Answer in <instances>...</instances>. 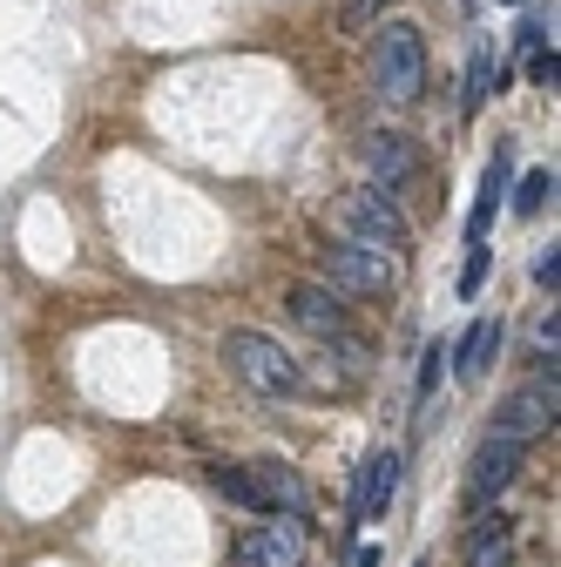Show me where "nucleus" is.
Returning a JSON list of instances; mask_svg holds the SVG:
<instances>
[{
	"instance_id": "1",
	"label": "nucleus",
	"mask_w": 561,
	"mask_h": 567,
	"mask_svg": "<svg viewBox=\"0 0 561 567\" xmlns=\"http://www.w3.org/2000/svg\"><path fill=\"white\" fill-rule=\"evenodd\" d=\"M224 365L257 392V399H298L305 392V365L292 359L271 331H224Z\"/></svg>"
},
{
	"instance_id": "2",
	"label": "nucleus",
	"mask_w": 561,
	"mask_h": 567,
	"mask_svg": "<svg viewBox=\"0 0 561 567\" xmlns=\"http://www.w3.org/2000/svg\"><path fill=\"white\" fill-rule=\"evenodd\" d=\"M318 270H325L332 291H345V298H379V291H392V284H399L392 250H379L366 237H332L318 250Z\"/></svg>"
},
{
	"instance_id": "3",
	"label": "nucleus",
	"mask_w": 561,
	"mask_h": 567,
	"mask_svg": "<svg viewBox=\"0 0 561 567\" xmlns=\"http://www.w3.org/2000/svg\"><path fill=\"white\" fill-rule=\"evenodd\" d=\"M373 75L386 102H419V89H427V34L412 21H386L373 41Z\"/></svg>"
},
{
	"instance_id": "4",
	"label": "nucleus",
	"mask_w": 561,
	"mask_h": 567,
	"mask_svg": "<svg viewBox=\"0 0 561 567\" xmlns=\"http://www.w3.org/2000/svg\"><path fill=\"white\" fill-rule=\"evenodd\" d=\"M345 230L366 237V244H379V250H406V244H412V224H406L399 196H392V189H379V183L345 189Z\"/></svg>"
},
{
	"instance_id": "5",
	"label": "nucleus",
	"mask_w": 561,
	"mask_h": 567,
	"mask_svg": "<svg viewBox=\"0 0 561 567\" xmlns=\"http://www.w3.org/2000/svg\"><path fill=\"white\" fill-rule=\"evenodd\" d=\"M305 514H271L264 527H251L244 540H237V567H305Z\"/></svg>"
},
{
	"instance_id": "6",
	"label": "nucleus",
	"mask_w": 561,
	"mask_h": 567,
	"mask_svg": "<svg viewBox=\"0 0 561 567\" xmlns=\"http://www.w3.org/2000/svg\"><path fill=\"white\" fill-rule=\"evenodd\" d=\"M521 460H528V440H508V433H487L480 446H473V466H467V493L487 507L494 493H508L514 486V473H521Z\"/></svg>"
},
{
	"instance_id": "7",
	"label": "nucleus",
	"mask_w": 561,
	"mask_h": 567,
	"mask_svg": "<svg viewBox=\"0 0 561 567\" xmlns=\"http://www.w3.org/2000/svg\"><path fill=\"white\" fill-rule=\"evenodd\" d=\"M548 425H554V359H541V379L494 412V433H508V440H534Z\"/></svg>"
},
{
	"instance_id": "8",
	"label": "nucleus",
	"mask_w": 561,
	"mask_h": 567,
	"mask_svg": "<svg viewBox=\"0 0 561 567\" xmlns=\"http://www.w3.org/2000/svg\"><path fill=\"white\" fill-rule=\"evenodd\" d=\"M285 305H292V324H305L318 344L353 331V305H345V291H332V284H298Z\"/></svg>"
},
{
	"instance_id": "9",
	"label": "nucleus",
	"mask_w": 561,
	"mask_h": 567,
	"mask_svg": "<svg viewBox=\"0 0 561 567\" xmlns=\"http://www.w3.org/2000/svg\"><path fill=\"white\" fill-rule=\"evenodd\" d=\"M251 480H257V501H264V514H305V507H312L305 480H298L285 460H251Z\"/></svg>"
},
{
	"instance_id": "10",
	"label": "nucleus",
	"mask_w": 561,
	"mask_h": 567,
	"mask_svg": "<svg viewBox=\"0 0 561 567\" xmlns=\"http://www.w3.org/2000/svg\"><path fill=\"white\" fill-rule=\"evenodd\" d=\"M366 169H373L379 189H406L412 169H419V156H412V142H406V135L379 128V135H366Z\"/></svg>"
},
{
	"instance_id": "11",
	"label": "nucleus",
	"mask_w": 561,
	"mask_h": 567,
	"mask_svg": "<svg viewBox=\"0 0 561 567\" xmlns=\"http://www.w3.org/2000/svg\"><path fill=\"white\" fill-rule=\"evenodd\" d=\"M494 351H501V318H473L460 344H447V359H453V379H480L487 365H494Z\"/></svg>"
},
{
	"instance_id": "12",
	"label": "nucleus",
	"mask_w": 561,
	"mask_h": 567,
	"mask_svg": "<svg viewBox=\"0 0 561 567\" xmlns=\"http://www.w3.org/2000/svg\"><path fill=\"white\" fill-rule=\"evenodd\" d=\"M467 567H514V520L501 507L480 514V527L467 534Z\"/></svg>"
},
{
	"instance_id": "13",
	"label": "nucleus",
	"mask_w": 561,
	"mask_h": 567,
	"mask_svg": "<svg viewBox=\"0 0 561 567\" xmlns=\"http://www.w3.org/2000/svg\"><path fill=\"white\" fill-rule=\"evenodd\" d=\"M399 473H406V460H399V453H373V460H366V486H359V520H386V507L399 501Z\"/></svg>"
},
{
	"instance_id": "14",
	"label": "nucleus",
	"mask_w": 561,
	"mask_h": 567,
	"mask_svg": "<svg viewBox=\"0 0 561 567\" xmlns=\"http://www.w3.org/2000/svg\"><path fill=\"white\" fill-rule=\"evenodd\" d=\"M210 486L224 493L231 507H244V514H264V501H257V480H251V466H231V460H217L210 466Z\"/></svg>"
},
{
	"instance_id": "15",
	"label": "nucleus",
	"mask_w": 561,
	"mask_h": 567,
	"mask_svg": "<svg viewBox=\"0 0 561 567\" xmlns=\"http://www.w3.org/2000/svg\"><path fill=\"white\" fill-rule=\"evenodd\" d=\"M494 95V54L487 48H473V61H467V95H460V115H480V102Z\"/></svg>"
},
{
	"instance_id": "16",
	"label": "nucleus",
	"mask_w": 561,
	"mask_h": 567,
	"mask_svg": "<svg viewBox=\"0 0 561 567\" xmlns=\"http://www.w3.org/2000/svg\"><path fill=\"white\" fill-rule=\"evenodd\" d=\"M554 203V169H534L528 183H521V196H514V209L521 217H541V209Z\"/></svg>"
},
{
	"instance_id": "17",
	"label": "nucleus",
	"mask_w": 561,
	"mask_h": 567,
	"mask_svg": "<svg viewBox=\"0 0 561 567\" xmlns=\"http://www.w3.org/2000/svg\"><path fill=\"white\" fill-rule=\"evenodd\" d=\"M554 75H561L554 41H548V48H528V82H534V89H554Z\"/></svg>"
},
{
	"instance_id": "18",
	"label": "nucleus",
	"mask_w": 561,
	"mask_h": 567,
	"mask_svg": "<svg viewBox=\"0 0 561 567\" xmlns=\"http://www.w3.org/2000/svg\"><path fill=\"white\" fill-rule=\"evenodd\" d=\"M447 379V344H427V365H419V405L434 399V385Z\"/></svg>"
},
{
	"instance_id": "19",
	"label": "nucleus",
	"mask_w": 561,
	"mask_h": 567,
	"mask_svg": "<svg viewBox=\"0 0 561 567\" xmlns=\"http://www.w3.org/2000/svg\"><path fill=\"white\" fill-rule=\"evenodd\" d=\"M534 284H541V291L554 298V284H561V244H548V250L534 257Z\"/></svg>"
},
{
	"instance_id": "20",
	"label": "nucleus",
	"mask_w": 561,
	"mask_h": 567,
	"mask_svg": "<svg viewBox=\"0 0 561 567\" xmlns=\"http://www.w3.org/2000/svg\"><path fill=\"white\" fill-rule=\"evenodd\" d=\"M480 277H487V244H467V270H460V291L467 298L480 291Z\"/></svg>"
},
{
	"instance_id": "21",
	"label": "nucleus",
	"mask_w": 561,
	"mask_h": 567,
	"mask_svg": "<svg viewBox=\"0 0 561 567\" xmlns=\"http://www.w3.org/2000/svg\"><path fill=\"white\" fill-rule=\"evenodd\" d=\"M534 344H541V359H554V344H561V324H554V311L541 318V331H534Z\"/></svg>"
}]
</instances>
